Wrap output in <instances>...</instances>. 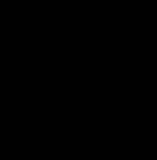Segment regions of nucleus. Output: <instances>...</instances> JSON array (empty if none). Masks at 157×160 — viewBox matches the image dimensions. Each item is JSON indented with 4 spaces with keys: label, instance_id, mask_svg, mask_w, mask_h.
Listing matches in <instances>:
<instances>
[]
</instances>
